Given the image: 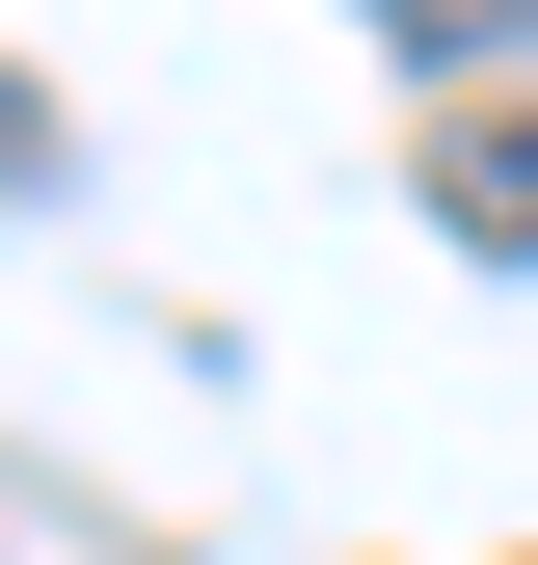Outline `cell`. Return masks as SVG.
Masks as SVG:
<instances>
[{
	"label": "cell",
	"mask_w": 538,
	"mask_h": 565,
	"mask_svg": "<svg viewBox=\"0 0 538 565\" xmlns=\"http://www.w3.org/2000/svg\"><path fill=\"white\" fill-rule=\"evenodd\" d=\"M0 162H54V108H28V82H0Z\"/></svg>",
	"instance_id": "2"
},
{
	"label": "cell",
	"mask_w": 538,
	"mask_h": 565,
	"mask_svg": "<svg viewBox=\"0 0 538 565\" xmlns=\"http://www.w3.org/2000/svg\"><path fill=\"white\" fill-rule=\"evenodd\" d=\"M431 189H458V243H538V108H458Z\"/></svg>",
	"instance_id": "1"
},
{
	"label": "cell",
	"mask_w": 538,
	"mask_h": 565,
	"mask_svg": "<svg viewBox=\"0 0 538 565\" xmlns=\"http://www.w3.org/2000/svg\"><path fill=\"white\" fill-rule=\"evenodd\" d=\"M404 28H512V0H404Z\"/></svg>",
	"instance_id": "3"
}]
</instances>
